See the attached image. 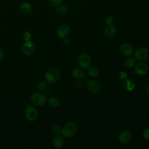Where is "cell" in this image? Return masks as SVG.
<instances>
[{
  "instance_id": "6da1fadb",
  "label": "cell",
  "mask_w": 149,
  "mask_h": 149,
  "mask_svg": "<svg viewBox=\"0 0 149 149\" xmlns=\"http://www.w3.org/2000/svg\"><path fill=\"white\" fill-rule=\"evenodd\" d=\"M77 132V126L75 123L72 121L66 123L62 129V135L66 138L74 137Z\"/></svg>"
},
{
  "instance_id": "7a4b0ae2",
  "label": "cell",
  "mask_w": 149,
  "mask_h": 149,
  "mask_svg": "<svg viewBox=\"0 0 149 149\" xmlns=\"http://www.w3.org/2000/svg\"><path fill=\"white\" fill-rule=\"evenodd\" d=\"M61 77V73L59 70L52 68L48 70L45 74V79L47 82L54 83L56 82Z\"/></svg>"
},
{
  "instance_id": "3957f363",
  "label": "cell",
  "mask_w": 149,
  "mask_h": 149,
  "mask_svg": "<svg viewBox=\"0 0 149 149\" xmlns=\"http://www.w3.org/2000/svg\"><path fill=\"white\" fill-rule=\"evenodd\" d=\"M134 58L139 62H143L149 58V50L146 47H140L134 52Z\"/></svg>"
},
{
  "instance_id": "277c9868",
  "label": "cell",
  "mask_w": 149,
  "mask_h": 149,
  "mask_svg": "<svg viewBox=\"0 0 149 149\" xmlns=\"http://www.w3.org/2000/svg\"><path fill=\"white\" fill-rule=\"evenodd\" d=\"M30 99L33 104L37 106H42L46 103V97L40 93H34L31 95Z\"/></svg>"
},
{
  "instance_id": "5b68a950",
  "label": "cell",
  "mask_w": 149,
  "mask_h": 149,
  "mask_svg": "<svg viewBox=\"0 0 149 149\" xmlns=\"http://www.w3.org/2000/svg\"><path fill=\"white\" fill-rule=\"evenodd\" d=\"M77 63L80 68L87 69L88 68L91 64V59L87 54H81L78 57Z\"/></svg>"
},
{
  "instance_id": "8992f818",
  "label": "cell",
  "mask_w": 149,
  "mask_h": 149,
  "mask_svg": "<svg viewBox=\"0 0 149 149\" xmlns=\"http://www.w3.org/2000/svg\"><path fill=\"white\" fill-rule=\"evenodd\" d=\"M24 114L26 119L31 122L36 120L37 119L38 115V111L37 109L32 106H28L26 108Z\"/></svg>"
},
{
  "instance_id": "52a82bcc",
  "label": "cell",
  "mask_w": 149,
  "mask_h": 149,
  "mask_svg": "<svg viewBox=\"0 0 149 149\" xmlns=\"http://www.w3.org/2000/svg\"><path fill=\"white\" fill-rule=\"evenodd\" d=\"M35 51V45L34 44L30 41H26L22 47V53L25 55H32Z\"/></svg>"
},
{
  "instance_id": "ba28073f",
  "label": "cell",
  "mask_w": 149,
  "mask_h": 149,
  "mask_svg": "<svg viewBox=\"0 0 149 149\" xmlns=\"http://www.w3.org/2000/svg\"><path fill=\"white\" fill-rule=\"evenodd\" d=\"M87 87L89 91L92 93H98L101 89L100 83L95 80H90L87 82Z\"/></svg>"
},
{
  "instance_id": "9c48e42d",
  "label": "cell",
  "mask_w": 149,
  "mask_h": 149,
  "mask_svg": "<svg viewBox=\"0 0 149 149\" xmlns=\"http://www.w3.org/2000/svg\"><path fill=\"white\" fill-rule=\"evenodd\" d=\"M132 137V133L129 130H125L120 133L118 137V140L121 144H126L131 141Z\"/></svg>"
},
{
  "instance_id": "30bf717a",
  "label": "cell",
  "mask_w": 149,
  "mask_h": 149,
  "mask_svg": "<svg viewBox=\"0 0 149 149\" xmlns=\"http://www.w3.org/2000/svg\"><path fill=\"white\" fill-rule=\"evenodd\" d=\"M148 65L143 62H140L136 64L134 66V72L137 74L139 75H144L148 71Z\"/></svg>"
},
{
  "instance_id": "8fae6325",
  "label": "cell",
  "mask_w": 149,
  "mask_h": 149,
  "mask_svg": "<svg viewBox=\"0 0 149 149\" xmlns=\"http://www.w3.org/2000/svg\"><path fill=\"white\" fill-rule=\"evenodd\" d=\"M70 27L67 24L60 26L57 30V35L61 38H64L68 37L70 33Z\"/></svg>"
},
{
  "instance_id": "7c38bea8",
  "label": "cell",
  "mask_w": 149,
  "mask_h": 149,
  "mask_svg": "<svg viewBox=\"0 0 149 149\" xmlns=\"http://www.w3.org/2000/svg\"><path fill=\"white\" fill-rule=\"evenodd\" d=\"M120 49L122 54L125 56H130L134 52V48L133 46L128 43H124L122 44Z\"/></svg>"
},
{
  "instance_id": "4fadbf2b",
  "label": "cell",
  "mask_w": 149,
  "mask_h": 149,
  "mask_svg": "<svg viewBox=\"0 0 149 149\" xmlns=\"http://www.w3.org/2000/svg\"><path fill=\"white\" fill-rule=\"evenodd\" d=\"M65 143V139L63 136L56 135L52 139V145L54 147L59 148L62 147Z\"/></svg>"
},
{
  "instance_id": "5bb4252c",
  "label": "cell",
  "mask_w": 149,
  "mask_h": 149,
  "mask_svg": "<svg viewBox=\"0 0 149 149\" xmlns=\"http://www.w3.org/2000/svg\"><path fill=\"white\" fill-rule=\"evenodd\" d=\"M72 76L76 79H81L85 76V71L81 68H74L72 72Z\"/></svg>"
},
{
  "instance_id": "9a60e30c",
  "label": "cell",
  "mask_w": 149,
  "mask_h": 149,
  "mask_svg": "<svg viewBox=\"0 0 149 149\" xmlns=\"http://www.w3.org/2000/svg\"><path fill=\"white\" fill-rule=\"evenodd\" d=\"M31 5L27 2H23L19 6V10L23 14H28L31 12Z\"/></svg>"
},
{
  "instance_id": "2e32d148",
  "label": "cell",
  "mask_w": 149,
  "mask_h": 149,
  "mask_svg": "<svg viewBox=\"0 0 149 149\" xmlns=\"http://www.w3.org/2000/svg\"><path fill=\"white\" fill-rule=\"evenodd\" d=\"M104 33L105 37L108 38H111L113 37L116 33V28L113 25H108L104 29Z\"/></svg>"
},
{
  "instance_id": "e0dca14e",
  "label": "cell",
  "mask_w": 149,
  "mask_h": 149,
  "mask_svg": "<svg viewBox=\"0 0 149 149\" xmlns=\"http://www.w3.org/2000/svg\"><path fill=\"white\" fill-rule=\"evenodd\" d=\"M123 87L127 91H132L135 88L136 84L134 81L133 80H132L131 79L127 78L126 80L124 81Z\"/></svg>"
},
{
  "instance_id": "ac0fdd59",
  "label": "cell",
  "mask_w": 149,
  "mask_h": 149,
  "mask_svg": "<svg viewBox=\"0 0 149 149\" xmlns=\"http://www.w3.org/2000/svg\"><path fill=\"white\" fill-rule=\"evenodd\" d=\"M49 105L52 108H56L59 106L61 101L59 99L56 97H51L48 100Z\"/></svg>"
},
{
  "instance_id": "d6986e66",
  "label": "cell",
  "mask_w": 149,
  "mask_h": 149,
  "mask_svg": "<svg viewBox=\"0 0 149 149\" xmlns=\"http://www.w3.org/2000/svg\"><path fill=\"white\" fill-rule=\"evenodd\" d=\"M125 64L126 67H127V68H132L134 67L136 65L135 58L133 56H128L125 61Z\"/></svg>"
},
{
  "instance_id": "ffe728a7",
  "label": "cell",
  "mask_w": 149,
  "mask_h": 149,
  "mask_svg": "<svg viewBox=\"0 0 149 149\" xmlns=\"http://www.w3.org/2000/svg\"><path fill=\"white\" fill-rule=\"evenodd\" d=\"M68 8L65 6V5H58L57 6H56V9H55V12L59 14V15H65L68 12Z\"/></svg>"
},
{
  "instance_id": "44dd1931",
  "label": "cell",
  "mask_w": 149,
  "mask_h": 149,
  "mask_svg": "<svg viewBox=\"0 0 149 149\" xmlns=\"http://www.w3.org/2000/svg\"><path fill=\"white\" fill-rule=\"evenodd\" d=\"M88 74L90 77H96L98 76V70L97 68H94V67H91L88 69L87 71Z\"/></svg>"
},
{
  "instance_id": "7402d4cb",
  "label": "cell",
  "mask_w": 149,
  "mask_h": 149,
  "mask_svg": "<svg viewBox=\"0 0 149 149\" xmlns=\"http://www.w3.org/2000/svg\"><path fill=\"white\" fill-rule=\"evenodd\" d=\"M62 127H61L59 125H55L52 127V132L55 135L60 134L62 133Z\"/></svg>"
},
{
  "instance_id": "603a6c76",
  "label": "cell",
  "mask_w": 149,
  "mask_h": 149,
  "mask_svg": "<svg viewBox=\"0 0 149 149\" xmlns=\"http://www.w3.org/2000/svg\"><path fill=\"white\" fill-rule=\"evenodd\" d=\"M31 38V34L29 31H24L22 34V39L24 41H30Z\"/></svg>"
},
{
  "instance_id": "cb8c5ba5",
  "label": "cell",
  "mask_w": 149,
  "mask_h": 149,
  "mask_svg": "<svg viewBox=\"0 0 149 149\" xmlns=\"http://www.w3.org/2000/svg\"><path fill=\"white\" fill-rule=\"evenodd\" d=\"M47 87V84L45 81H41L38 83L37 86V88L40 91H44L46 90Z\"/></svg>"
},
{
  "instance_id": "d4e9b609",
  "label": "cell",
  "mask_w": 149,
  "mask_h": 149,
  "mask_svg": "<svg viewBox=\"0 0 149 149\" xmlns=\"http://www.w3.org/2000/svg\"><path fill=\"white\" fill-rule=\"evenodd\" d=\"M118 77L119 78L123 81H125V80H126L128 78V76L126 72H123V71H120L119 74H118Z\"/></svg>"
},
{
  "instance_id": "484cf974",
  "label": "cell",
  "mask_w": 149,
  "mask_h": 149,
  "mask_svg": "<svg viewBox=\"0 0 149 149\" xmlns=\"http://www.w3.org/2000/svg\"><path fill=\"white\" fill-rule=\"evenodd\" d=\"M63 0H48L49 3L51 6L56 7L60 5Z\"/></svg>"
},
{
  "instance_id": "4316f807",
  "label": "cell",
  "mask_w": 149,
  "mask_h": 149,
  "mask_svg": "<svg viewBox=\"0 0 149 149\" xmlns=\"http://www.w3.org/2000/svg\"><path fill=\"white\" fill-rule=\"evenodd\" d=\"M105 22L108 25L113 24L114 23V18L111 16H108L105 19Z\"/></svg>"
},
{
  "instance_id": "83f0119b",
  "label": "cell",
  "mask_w": 149,
  "mask_h": 149,
  "mask_svg": "<svg viewBox=\"0 0 149 149\" xmlns=\"http://www.w3.org/2000/svg\"><path fill=\"white\" fill-rule=\"evenodd\" d=\"M143 136L144 139L149 140V127H147L144 129L143 132Z\"/></svg>"
},
{
  "instance_id": "f1b7e54d",
  "label": "cell",
  "mask_w": 149,
  "mask_h": 149,
  "mask_svg": "<svg viewBox=\"0 0 149 149\" xmlns=\"http://www.w3.org/2000/svg\"><path fill=\"white\" fill-rule=\"evenodd\" d=\"M63 41H64V43L66 44H69L70 42V38H69V37H66L65 38H63Z\"/></svg>"
},
{
  "instance_id": "f546056e",
  "label": "cell",
  "mask_w": 149,
  "mask_h": 149,
  "mask_svg": "<svg viewBox=\"0 0 149 149\" xmlns=\"http://www.w3.org/2000/svg\"><path fill=\"white\" fill-rule=\"evenodd\" d=\"M4 56H5L4 51L2 49L0 48V61L2 60L4 58Z\"/></svg>"
},
{
  "instance_id": "4dcf8cb0",
  "label": "cell",
  "mask_w": 149,
  "mask_h": 149,
  "mask_svg": "<svg viewBox=\"0 0 149 149\" xmlns=\"http://www.w3.org/2000/svg\"><path fill=\"white\" fill-rule=\"evenodd\" d=\"M146 93L148 95H149V84L146 87Z\"/></svg>"
}]
</instances>
